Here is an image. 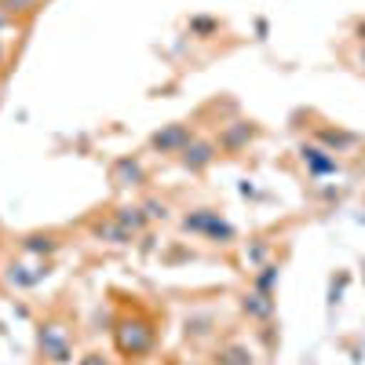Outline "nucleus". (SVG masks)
Here are the masks:
<instances>
[{
	"label": "nucleus",
	"mask_w": 365,
	"mask_h": 365,
	"mask_svg": "<svg viewBox=\"0 0 365 365\" xmlns=\"http://www.w3.org/2000/svg\"><path fill=\"white\" fill-rule=\"evenodd\" d=\"M358 37H361V41H365V22H361V26H358Z\"/></svg>",
	"instance_id": "15"
},
{
	"label": "nucleus",
	"mask_w": 365,
	"mask_h": 365,
	"mask_svg": "<svg viewBox=\"0 0 365 365\" xmlns=\"http://www.w3.org/2000/svg\"><path fill=\"white\" fill-rule=\"evenodd\" d=\"M37 347L51 365H66L73 361V332L63 318H44L37 325Z\"/></svg>",
	"instance_id": "2"
},
{
	"label": "nucleus",
	"mask_w": 365,
	"mask_h": 365,
	"mask_svg": "<svg viewBox=\"0 0 365 365\" xmlns=\"http://www.w3.org/2000/svg\"><path fill=\"white\" fill-rule=\"evenodd\" d=\"M22 249L26 252H55L58 237L55 234H29V237H22Z\"/></svg>",
	"instance_id": "12"
},
{
	"label": "nucleus",
	"mask_w": 365,
	"mask_h": 365,
	"mask_svg": "<svg viewBox=\"0 0 365 365\" xmlns=\"http://www.w3.org/2000/svg\"><path fill=\"white\" fill-rule=\"evenodd\" d=\"M182 230H190V234H205V237H212V241H230L234 237V230L220 220V212H212V208H201V212H194V216H187L182 220Z\"/></svg>",
	"instance_id": "3"
},
{
	"label": "nucleus",
	"mask_w": 365,
	"mask_h": 365,
	"mask_svg": "<svg viewBox=\"0 0 365 365\" xmlns=\"http://www.w3.org/2000/svg\"><path fill=\"white\" fill-rule=\"evenodd\" d=\"M158 347V329L146 314H125L113 322V351L125 361H139Z\"/></svg>",
	"instance_id": "1"
},
{
	"label": "nucleus",
	"mask_w": 365,
	"mask_h": 365,
	"mask_svg": "<svg viewBox=\"0 0 365 365\" xmlns=\"http://www.w3.org/2000/svg\"><path fill=\"white\" fill-rule=\"evenodd\" d=\"M110 182L113 187H143L146 182V168H143V161L139 158H120V161H113V168H110Z\"/></svg>",
	"instance_id": "6"
},
{
	"label": "nucleus",
	"mask_w": 365,
	"mask_h": 365,
	"mask_svg": "<svg viewBox=\"0 0 365 365\" xmlns=\"http://www.w3.org/2000/svg\"><path fill=\"white\" fill-rule=\"evenodd\" d=\"M113 216H117L120 223H125L132 234H143V227L150 223V216H146V208H143V205H120V208L113 212Z\"/></svg>",
	"instance_id": "9"
},
{
	"label": "nucleus",
	"mask_w": 365,
	"mask_h": 365,
	"mask_svg": "<svg viewBox=\"0 0 365 365\" xmlns=\"http://www.w3.org/2000/svg\"><path fill=\"white\" fill-rule=\"evenodd\" d=\"M190 139H194L190 125H168L158 135H150V150H161V154H182Z\"/></svg>",
	"instance_id": "4"
},
{
	"label": "nucleus",
	"mask_w": 365,
	"mask_h": 365,
	"mask_svg": "<svg viewBox=\"0 0 365 365\" xmlns=\"http://www.w3.org/2000/svg\"><path fill=\"white\" fill-rule=\"evenodd\" d=\"M4 70H8V44L0 41V73H4Z\"/></svg>",
	"instance_id": "14"
},
{
	"label": "nucleus",
	"mask_w": 365,
	"mask_h": 365,
	"mask_svg": "<svg viewBox=\"0 0 365 365\" xmlns=\"http://www.w3.org/2000/svg\"><path fill=\"white\" fill-rule=\"evenodd\" d=\"M91 234H96L99 241H110V245H128V241L135 237V234H132L125 223H120V220L113 216V212H110L106 220H99L96 227H91Z\"/></svg>",
	"instance_id": "8"
},
{
	"label": "nucleus",
	"mask_w": 365,
	"mask_h": 365,
	"mask_svg": "<svg viewBox=\"0 0 365 365\" xmlns=\"http://www.w3.org/2000/svg\"><path fill=\"white\" fill-rule=\"evenodd\" d=\"M256 139V128L249 125V120H234V125H227L223 132H220V150H227V154H237L241 146H249Z\"/></svg>",
	"instance_id": "7"
},
{
	"label": "nucleus",
	"mask_w": 365,
	"mask_h": 365,
	"mask_svg": "<svg viewBox=\"0 0 365 365\" xmlns=\"http://www.w3.org/2000/svg\"><path fill=\"white\" fill-rule=\"evenodd\" d=\"M216 154H220V146L216 143H208V139H190L187 143V150L179 154V161H182V168H190V172H205L212 161H216Z\"/></svg>",
	"instance_id": "5"
},
{
	"label": "nucleus",
	"mask_w": 365,
	"mask_h": 365,
	"mask_svg": "<svg viewBox=\"0 0 365 365\" xmlns=\"http://www.w3.org/2000/svg\"><path fill=\"white\" fill-rule=\"evenodd\" d=\"M216 365H252V351L241 347V344L220 347V351H216Z\"/></svg>",
	"instance_id": "10"
},
{
	"label": "nucleus",
	"mask_w": 365,
	"mask_h": 365,
	"mask_svg": "<svg viewBox=\"0 0 365 365\" xmlns=\"http://www.w3.org/2000/svg\"><path fill=\"white\" fill-rule=\"evenodd\" d=\"M37 4L41 0H0V15H4L8 22H15V19H22L29 11H37Z\"/></svg>",
	"instance_id": "11"
},
{
	"label": "nucleus",
	"mask_w": 365,
	"mask_h": 365,
	"mask_svg": "<svg viewBox=\"0 0 365 365\" xmlns=\"http://www.w3.org/2000/svg\"><path fill=\"white\" fill-rule=\"evenodd\" d=\"M77 365H113L106 354H99V351H91V354H84V358H77Z\"/></svg>",
	"instance_id": "13"
}]
</instances>
